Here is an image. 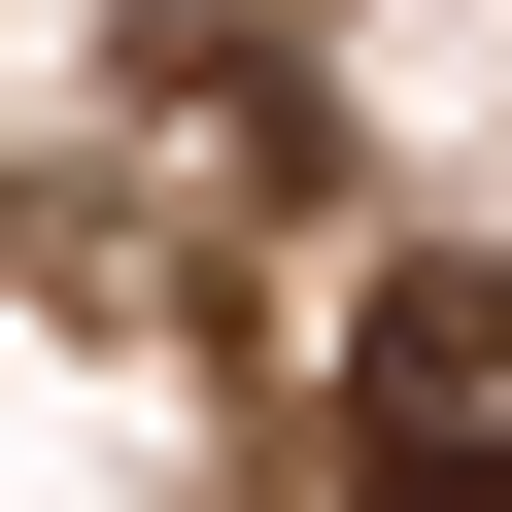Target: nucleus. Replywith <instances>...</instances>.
Returning a JSON list of instances; mask_svg holds the SVG:
<instances>
[{
	"label": "nucleus",
	"instance_id": "1",
	"mask_svg": "<svg viewBox=\"0 0 512 512\" xmlns=\"http://www.w3.org/2000/svg\"><path fill=\"white\" fill-rule=\"evenodd\" d=\"M342 444H376V512H512V274H376Z\"/></svg>",
	"mask_w": 512,
	"mask_h": 512
}]
</instances>
